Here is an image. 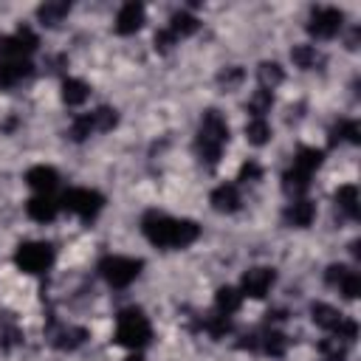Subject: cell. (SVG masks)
Listing matches in <instances>:
<instances>
[{"label":"cell","mask_w":361,"mask_h":361,"mask_svg":"<svg viewBox=\"0 0 361 361\" xmlns=\"http://www.w3.org/2000/svg\"><path fill=\"white\" fill-rule=\"evenodd\" d=\"M141 228H144L147 240L158 248H186L200 234V226L195 220H175V217H166L158 212L144 214Z\"/></svg>","instance_id":"6da1fadb"},{"label":"cell","mask_w":361,"mask_h":361,"mask_svg":"<svg viewBox=\"0 0 361 361\" xmlns=\"http://www.w3.org/2000/svg\"><path fill=\"white\" fill-rule=\"evenodd\" d=\"M228 144V124L217 110H206L197 127V155L203 164L214 166L220 161L223 147Z\"/></svg>","instance_id":"7a4b0ae2"},{"label":"cell","mask_w":361,"mask_h":361,"mask_svg":"<svg viewBox=\"0 0 361 361\" xmlns=\"http://www.w3.org/2000/svg\"><path fill=\"white\" fill-rule=\"evenodd\" d=\"M152 338V327H149V319L130 307V310H121L118 313V322H116V341L121 347H130V350H141L147 341Z\"/></svg>","instance_id":"3957f363"},{"label":"cell","mask_w":361,"mask_h":361,"mask_svg":"<svg viewBox=\"0 0 361 361\" xmlns=\"http://www.w3.org/2000/svg\"><path fill=\"white\" fill-rule=\"evenodd\" d=\"M99 271H102L107 285L127 288L141 274V259H133V257H104L99 262Z\"/></svg>","instance_id":"277c9868"},{"label":"cell","mask_w":361,"mask_h":361,"mask_svg":"<svg viewBox=\"0 0 361 361\" xmlns=\"http://www.w3.org/2000/svg\"><path fill=\"white\" fill-rule=\"evenodd\" d=\"M14 262L25 274H42L54 262V248L48 243H23L14 254Z\"/></svg>","instance_id":"5b68a950"},{"label":"cell","mask_w":361,"mask_h":361,"mask_svg":"<svg viewBox=\"0 0 361 361\" xmlns=\"http://www.w3.org/2000/svg\"><path fill=\"white\" fill-rule=\"evenodd\" d=\"M59 203H62L68 212H73V214L90 220V217H96V214L102 212L104 197H102L96 189H82V186H79V189H68Z\"/></svg>","instance_id":"8992f818"},{"label":"cell","mask_w":361,"mask_h":361,"mask_svg":"<svg viewBox=\"0 0 361 361\" xmlns=\"http://www.w3.org/2000/svg\"><path fill=\"white\" fill-rule=\"evenodd\" d=\"M39 39L31 28H17L11 37L0 39V62L3 59H28L31 51H37Z\"/></svg>","instance_id":"52a82bcc"},{"label":"cell","mask_w":361,"mask_h":361,"mask_svg":"<svg viewBox=\"0 0 361 361\" xmlns=\"http://www.w3.org/2000/svg\"><path fill=\"white\" fill-rule=\"evenodd\" d=\"M341 23H344V14L338 8H316L310 14V23H307V31L316 37V39H330L341 31Z\"/></svg>","instance_id":"ba28073f"},{"label":"cell","mask_w":361,"mask_h":361,"mask_svg":"<svg viewBox=\"0 0 361 361\" xmlns=\"http://www.w3.org/2000/svg\"><path fill=\"white\" fill-rule=\"evenodd\" d=\"M276 282V274L274 268H248L243 274V282H240V293L243 296H251V299H262Z\"/></svg>","instance_id":"9c48e42d"},{"label":"cell","mask_w":361,"mask_h":361,"mask_svg":"<svg viewBox=\"0 0 361 361\" xmlns=\"http://www.w3.org/2000/svg\"><path fill=\"white\" fill-rule=\"evenodd\" d=\"M144 25V6L141 3H124L116 14V34H135Z\"/></svg>","instance_id":"30bf717a"},{"label":"cell","mask_w":361,"mask_h":361,"mask_svg":"<svg viewBox=\"0 0 361 361\" xmlns=\"http://www.w3.org/2000/svg\"><path fill=\"white\" fill-rule=\"evenodd\" d=\"M25 180H28V186H31L37 195H48V192L59 183V175H56L54 166L39 164V166H31V169L25 172Z\"/></svg>","instance_id":"8fae6325"},{"label":"cell","mask_w":361,"mask_h":361,"mask_svg":"<svg viewBox=\"0 0 361 361\" xmlns=\"http://www.w3.org/2000/svg\"><path fill=\"white\" fill-rule=\"evenodd\" d=\"M25 212H28L31 220H37V223H48V220L56 217L59 203H56L51 195H34V197L25 203Z\"/></svg>","instance_id":"7c38bea8"},{"label":"cell","mask_w":361,"mask_h":361,"mask_svg":"<svg viewBox=\"0 0 361 361\" xmlns=\"http://www.w3.org/2000/svg\"><path fill=\"white\" fill-rule=\"evenodd\" d=\"M212 209L214 212H223V214H231L240 209V192L234 183H223L212 192Z\"/></svg>","instance_id":"4fadbf2b"},{"label":"cell","mask_w":361,"mask_h":361,"mask_svg":"<svg viewBox=\"0 0 361 361\" xmlns=\"http://www.w3.org/2000/svg\"><path fill=\"white\" fill-rule=\"evenodd\" d=\"M313 217H316V203H310V200H305V197H296V200L288 206V212H285V220H288L290 226H296V228L310 226Z\"/></svg>","instance_id":"5bb4252c"},{"label":"cell","mask_w":361,"mask_h":361,"mask_svg":"<svg viewBox=\"0 0 361 361\" xmlns=\"http://www.w3.org/2000/svg\"><path fill=\"white\" fill-rule=\"evenodd\" d=\"M28 73H31L28 59H3L0 62V87H11L20 79H25Z\"/></svg>","instance_id":"9a60e30c"},{"label":"cell","mask_w":361,"mask_h":361,"mask_svg":"<svg viewBox=\"0 0 361 361\" xmlns=\"http://www.w3.org/2000/svg\"><path fill=\"white\" fill-rule=\"evenodd\" d=\"M240 302H243V293H240L237 288H231V285H223V288H217V293H214V307H217V313H223V316L237 313V310H240Z\"/></svg>","instance_id":"2e32d148"},{"label":"cell","mask_w":361,"mask_h":361,"mask_svg":"<svg viewBox=\"0 0 361 361\" xmlns=\"http://www.w3.org/2000/svg\"><path fill=\"white\" fill-rule=\"evenodd\" d=\"M68 11H71V6L65 0H51V3H42L37 8V17L42 25H59L68 17Z\"/></svg>","instance_id":"e0dca14e"},{"label":"cell","mask_w":361,"mask_h":361,"mask_svg":"<svg viewBox=\"0 0 361 361\" xmlns=\"http://www.w3.org/2000/svg\"><path fill=\"white\" fill-rule=\"evenodd\" d=\"M310 319H313V324H319L322 330H336L344 316H341L336 307H330V305H324V302H316V305L310 307Z\"/></svg>","instance_id":"ac0fdd59"},{"label":"cell","mask_w":361,"mask_h":361,"mask_svg":"<svg viewBox=\"0 0 361 361\" xmlns=\"http://www.w3.org/2000/svg\"><path fill=\"white\" fill-rule=\"evenodd\" d=\"M307 186H310V175L302 172V169H296V166H290V169L282 175V189H285L288 195H293V197H299L302 192H307Z\"/></svg>","instance_id":"d6986e66"},{"label":"cell","mask_w":361,"mask_h":361,"mask_svg":"<svg viewBox=\"0 0 361 361\" xmlns=\"http://www.w3.org/2000/svg\"><path fill=\"white\" fill-rule=\"evenodd\" d=\"M290 59L296 68H305V71H313L316 65H322V54L316 51V45H293Z\"/></svg>","instance_id":"ffe728a7"},{"label":"cell","mask_w":361,"mask_h":361,"mask_svg":"<svg viewBox=\"0 0 361 361\" xmlns=\"http://www.w3.org/2000/svg\"><path fill=\"white\" fill-rule=\"evenodd\" d=\"M322 158H324L322 149H316V147H302V149L296 152V158H293V166L302 169V172H307V175H313V172L322 166Z\"/></svg>","instance_id":"44dd1931"},{"label":"cell","mask_w":361,"mask_h":361,"mask_svg":"<svg viewBox=\"0 0 361 361\" xmlns=\"http://www.w3.org/2000/svg\"><path fill=\"white\" fill-rule=\"evenodd\" d=\"M87 93H90V87H87L82 79H65V82H62V102L71 104V107L82 104V102L87 99Z\"/></svg>","instance_id":"7402d4cb"},{"label":"cell","mask_w":361,"mask_h":361,"mask_svg":"<svg viewBox=\"0 0 361 361\" xmlns=\"http://www.w3.org/2000/svg\"><path fill=\"white\" fill-rule=\"evenodd\" d=\"M197 25H200L197 17L189 14V11H175L172 20H169V31H172L175 37H189V34L197 31Z\"/></svg>","instance_id":"603a6c76"},{"label":"cell","mask_w":361,"mask_h":361,"mask_svg":"<svg viewBox=\"0 0 361 361\" xmlns=\"http://www.w3.org/2000/svg\"><path fill=\"white\" fill-rule=\"evenodd\" d=\"M336 206L347 214V217H358V189L355 186H338L336 192Z\"/></svg>","instance_id":"cb8c5ba5"},{"label":"cell","mask_w":361,"mask_h":361,"mask_svg":"<svg viewBox=\"0 0 361 361\" xmlns=\"http://www.w3.org/2000/svg\"><path fill=\"white\" fill-rule=\"evenodd\" d=\"M245 138H248L254 147H262V144L271 138V127H268V121H265V118H251V121L245 124Z\"/></svg>","instance_id":"d4e9b609"},{"label":"cell","mask_w":361,"mask_h":361,"mask_svg":"<svg viewBox=\"0 0 361 361\" xmlns=\"http://www.w3.org/2000/svg\"><path fill=\"white\" fill-rule=\"evenodd\" d=\"M279 82H282V68L276 62H262L259 65V85L265 90H274Z\"/></svg>","instance_id":"484cf974"},{"label":"cell","mask_w":361,"mask_h":361,"mask_svg":"<svg viewBox=\"0 0 361 361\" xmlns=\"http://www.w3.org/2000/svg\"><path fill=\"white\" fill-rule=\"evenodd\" d=\"M271 104H274V96H271V90H257L254 96H251V102H248V110L254 113V118H265V113L271 110Z\"/></svg>","instance_id":"4316f807"},{"label":"cell","mask_w":361,"mask_h":361,"mask_svg":"<svg viewBox=\"0 0 361 361\" xmlns=\"http://www.w3.org/2000/svg\"><path fill=\"white\" fill-rule=\"evenodd\" d=\"M262 350H265L268 355H285V350H288V338H285L279 330H271V333L262 336Z\"/></svg>","instance_id":"83f0119b"},{"label":"cell","mask_w":361,"mask_h":361,"mask_svg":"<svg viewBox=\"0 0 361 361\" xmlns=\"http://www.w3.org/2000/svg\"><path fill=\"white\" fill-rule=\"evenodd\" d=\"M90 118H93V130H102V133L113 130V127H116V121H118L116 110H110V107H99V110H93V113H90Z\"/></svg>","instance_id":"f1b7e54d"},{"label":"cell","mask_w":361,"mask_h":361,"mask_svg":"<svg viewBox=\"0 0 361 361\" xmlns=\"http://www.w3.org/2000/svg\"><path fill=\"white\" fill-rule=\"evenodd\" d=\"M341 138H347L350 144H358V141H361V127H358V121H341V124H336V127H333V141H341Z\"/></svg>","instance_id":"f546056e"},{"label":"cell","mask_w":361,"mask_h":361,"mask_svg":"<svg viewBox=\"0 0 361 361\" xmlns=\"http://www.w3.org/2000/svg\"><path fill=\"white\" fill-rule=\"evenodd\" d=\"M338 290L344 293V299H355L361 293V276L355 271H347L341 279H338Z\"/></svg>","instance_id":"4dcf8cb0"},{"label":"cell","mask_w":361,"mask_h":361,"mask_svg":"<svg viewBox=\"0 0 361 361\" xmlns=\"http://www.w3.org/2000/svg\"><path fill=\"white\" fill-rule=\"evenodd\" d=\"M90 133H93V118H90V113L73 118V124H71V138H73V141H85Z\"/></svg>","instance_id":"1f68e13d"},{"label":"cell","mask_w":361,"mask_h":361,"mask_svg":"<svg viewBox=\"0 0 361 361\" xmlns=\"http://www.w3.org/2000/svg\"><path fill=\"white\" fill-rule=\"evenodd\" d=\"M85 330L82 327H71V330H65L62 336H59V341H56V347H62V350H73V347H79L82 341H85Z\"/></svg>","instance_id":"d6a6232c"},{"label":"cell","mask_w":361,"mask_h":361,"mask_svg":"<svg viewBox=\"0 0 361 361\" xmlns=\"http://www.w3.org/2000/svg\"><path fill=\"white\" fill-rule=\"evenodd\" d=\"M217 79H220V85H223L226 90H231V87H237V85L243 82V71H240V68H226Z\"/></svg>","instance_id":"836d02e7"},{"label":"cell","mask_w":361,"mask_h":361,"mask_svg":"<svg viewBox=\"0 0 361 361\" xmlns=\"http://www.w3.org/2000/svg\"><path fill=\"white\" fill-rule=\"evenodd\" d=\"M259 175H262V169H259V164H254V161H248V164H243V166H240V180H243V183L257 180Z\"/></svg>","instance_id":"e575fe53"},{"label":"cell","mask_w":361,"mask_h":361,"mask_svg":"<svg viewBox=\"0 0 361 361\" xmlns=\"http://www.w3.org/2000/svg\"><path fill=\"white\" fill-rule=\"evenodd\" d=\"M172 42H175V34H172L169 28L155 34V51H169V48H172Z\"/></svg>","instance_id":"d590c367"},{"label":"cell","mask_w":361,"mask_h":361,"mask_svg":"<svg viewBox=\"0 0 361 361\" xmlns=\"http://www.w3.org/2000/svg\"><path fill=\"white\" fill-rule=\"evenodd\" d=\"M344 274H347L344 265H330V268H327V282H330V285H338V279H341Z\"/></svg>","instance_id":"8d00e7d4"}]
</instances>
